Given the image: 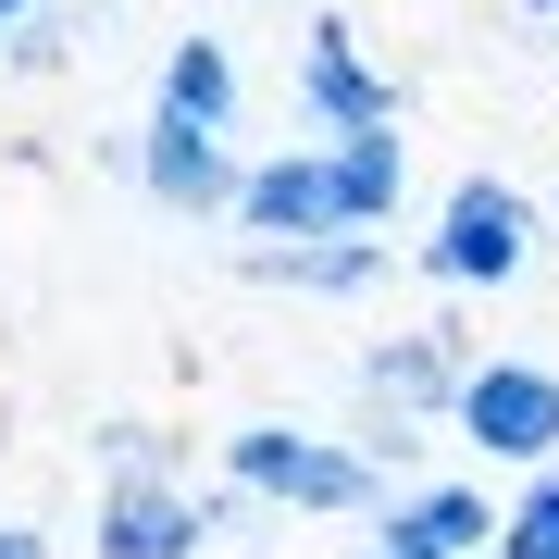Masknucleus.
<instances>
[{"mask_svg": "<svg viewBox=\"0 0 559 559\" xmlns=\"http://www.w3.org/2000/svg\"><path fill=\"white\" fill-rule=\"evenodd\" d=\"M224 485L274 510H373V460L311 436V423H237L224 436Z\"/></svg>", "mask_w": 559, "mask_h": 559, "instance_id": "obj_1", "label": "nucleus"}, {"mask_svg": "<svg viewBox=\"0 0 559 559\" xmlns=\"http://www.w3.org/2000/svg\"><path fill=\"white\" fill-rule=\"evenodd\" d=\"M522 261H535V200L498 187V175H460L448 212H436V237H423V274L436 286H510Z\"/></svg>", "mask_w": 559, "mask_h": 559, "instance_id": "obj_2", "label": "nucleus"}, {"mask_svg": "<svg viewBox=\"0 0 559 559\" xmlns=\"http://www.w3.org/2000/svg\"><path fill=\"white\" fill-rule=\"evenodd\" d=\"M448 423L485 460H559V373L547 360H473L460 399H448Z\"/></svg>", "mask_w": 559, "mask_h": 559, "instance_id": "obj_3", "label": "nucleus"}, {"mask_svg": "<svg viewBox=\"0 0 559 559\" xmlns=\"http://www.w3.org/2000/svg\"><path fill=\"white\" fill-rule=\"evenodd\" d=\"M237 224L249 249H299V237H360L348 224V187H336V150H274L237 175Z\"/></svg>", "mask_w": 559, "mask_h": 559, "instance_id": "obj_4", "label": "nucleus"}, {"mask_svg": "<svg viewBox=\"0 0 559 559\" xmlns=\"http://www.w3.org/2000/svg\"><path fill=\"white\" fill-rule=\"evenodd\" d=\"M212 522H224V498H187V473H112L87 559H200Z\"/></svg>", "mask_w": 559, "mask_h": 559, "instance_id": "obj_5", "label": "nucleus"}, {"mask_svg": "<svg viewBox=\"0 0 559 559\" xmlns=\"http://www.w3.org/2000/svg\"><path fill=\"white\" fill-rule=\"evenodd\" d=\"M138 187H150L162 212H237V162H224V124L150 112V124H138Z\"/></svg>", "mask_w": 559, "mask_h": 559, "instance_id": "obj_6", "label": "nucleus"}, {"mask_svg": "<svg viewBox=\"0 0 559 559\" xmlns=\"http://www.w3.org/2000/svg\"><path fill=\"white\" fill-rule=\"evenodd\" d=\"M299 112L336 124V138H360V124H399V87L360 62L348 25H311V50H299Z\"/></svg>", "mask_w": 559, "mask_h": 559, "instance_id": "obj_7", "label": "nucleus"}, {"mask_svg": "<svg viewBox=\"0 0 559 559\" xmlns=\"http://www.w3.org/2000/svg\"><path fill=\"white\" fill-rule=\"evenodd\" d=\"M510 510H485V485H411V498H385V559H473L498 535Z\"/></svg>", "mask_w": 559, "mask_h": 559, "instance_id": "obj_8", "label": "nucleus"}, {"mask_svg": "<svg viewBox=\"0 0 559 559\" xmlns=\"http://www.w3.org/2000/svg\"><path fill=\"white\" fill-rule=\"evenodd\" d=\"M385 274V237H299V249H249V286H299V299H360Z\"/></svg>", "mask_w": 559, "mask_h": 559, "instance_id": "obj_9", "label": "nucleus"}, {"mask_svg": "<svg viewBox=\"0 0 559 559\" xmlns=\"http://www.w3.org/2000/svg\"><path fill=\"white\" fill-rule=\"evenodd\" d=\"M460 373H473V360H460L448 336H385V348H360V385H373L385 411H448Z\"/></svg>", "mask_w": 559, "mask_h": 559, "instance_id": "obj_10", "label": "nucleus"}, {"mask_svg": "<svg viewBox=\"0 0 559 559\" xmlns=\"http://www.w3.org/2000/svg\"><path fill=\"white\" fill-rule=\"evenodd\" d=\"M162 112H187V124H237V62H224V38H200V25H187V38L162 50Z\"/></svg>", "mask_w": 559, "mask_h": 559, "instance_id": "obj_11", "label": "nucleus"}, {"mask_svg": "<svg viewBox=\"0 0 559 559\" xmlns=\"http://www.w3.org/2000/svg\"><path fill=\"white\" fill-rule=\"evenodd\" d=\"M336 187H348V224L373 237V224L399 212V187H411V150H399V124H360V138H336Z\"/></svg>", "mask_w": 559, "mask_h": 559, "instance_id": "obj_12", "label": "nucleus"}, {"mask_svg": "<svg viewBox=\"0 0 559 559\" xmlns=\"http://www.w3.org/2000/svg\"><path fill=\"white\" fill-rule=\"evenodd\" d=\"M498 559H559V473H535L498 522Z\"/></svg>", "mask_w": 559, "mask_h": 559, "instance_id": "obj_13", "label": "nucleus"}, {"mask_svg": "<svg viewBox=\"0 0 559 559\" xmlns=\"http://www.w3.org/2000/svg\"><path fill=\"white\" fill-rule=\"evenodd\" d=\"M100 460H112V473H175V460H162V436H150V423H100Z\"/></svg>", "mask_w": 559, "mask_h": 559, "instance_id": "obj_14", "label": "nucleus"}, {"mask_svg": "<svg viewBox=\"0 0 559 559\" xmlns=\"http://www.w3.org/2000/svg\"><path fill=\"white\" fill-rule=\"evenodd\" d=\"M0 559H50V535L38 522H0Z\"/></svg>", "mask_w": 559, "mask_h": 559, "instance_id": "obj_15", "label": "nucleus"}, {"mask_svg": "<svg viewBox=\"0 0 559 559\" xmlns=\"http://www.w3.org/2000/svg\"><path fill=\"white\" fill-rule=\"evenodd\" d=\"M38 13H50V0H0V25H38Z\"/></svg>", "mask_w": 559, "mask_h": 559, "instance_id": "obj_16", "label": "nucleus"}, {"mask_svg": "<svg viewBox=\"0 0 559 559\" xmlns=\"http://www.w3.org/2000/svg\"><path fill=\"white\" fill-rule=\"evenodd\" d=\"M522 13H559V0H522Z\"/></svg>", "mask_w": 559, "mask_h": 559, "instance_id": "obj_17", "label": "nucleus"}, {"mask_svg": "<svg viewBox=\"0 0 559 559\" xmlns=\"http://www.w3.org/2000/svg\"><path fill=\"white\" fill-rule=\"evenodd\" d=\"M373 559H385V547H373Z\"/></svg>", "mask_w": 559, "mask_h": 559, "instance_id": "obj_18", "label": "nucleus"}]
</instances>
